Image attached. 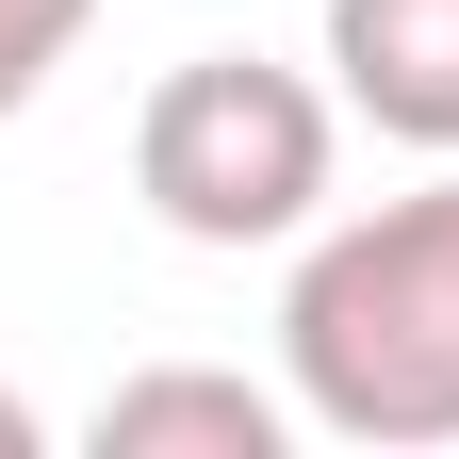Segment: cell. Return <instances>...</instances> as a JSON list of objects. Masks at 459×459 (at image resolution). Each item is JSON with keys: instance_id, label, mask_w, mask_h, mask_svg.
Segmentation results:
<instances>
[{"instance_id": "3957f363", "label": "cell", "mask_w": 459, "mask_h": 459, "mask_svg": "<svg viewBox=\"0 0 459 459\" xmlns=\"http://www.w3.org/2000/svg\"><path fill=\"white\" fill-rule=\"evenodd\" d=\"M328 82L394 148L459 164V0H328Z\"/></svg>"}, {"instance_id": "277c9868", "label": "cell", "mask_w": 459, "mask_h": 459, "mask_svg": "<svg viewBox=\"0 0 459 459\" xmlns=\"http://www.w3.org/2000/svg\"><path fill=\"white\" fill-rule=\"evenodd\" d=\"M312 411L263 377H213V361H164V377H115L99 394V459H279Z\"/></svg>"}, {"instance_id": "6da1fadb", "label": "cell", "mask_w": 459, "mask_h": 459, "mask_svg": "<svg viewBox=\"0 0 459 459\" xmlns=\"http://www.w3.org/2000/svg\"><path fill=\"white\" fill-rule=\"evenodd\" d=\"M279 377L328 443H459V181L377 197L296 247L279 296Z\"/></svg>"}, {"instance_id": "7a4b0ae2", "label": "cell", "mask_w": 459, "mask_h": 459, "mask_svg": "<svg viewBox=\"0 0 459 459\" xmlns=\"http://www.w3.org/2000/svg\"><path fill=\"white\" fill-rule=\"evenodd\" d=\"M328 82L263 66V49H197L164 66L132 115V197L181 230V247H296L328 213Z\"/></svg>"}, {"instance_id": "5b68a950", "label": "cell", "mask_w": 459, "mask_h": 459, "mask_svg": "<svg viewBox=\"0 0 459 459\" xmlns=\"http://www.w3.org/2000/svg\"><path fill=\"white\" fill-rule=\"evenodd\" d=\"M82 17H99V0H0V115L49 99V66L82 49Z\"/></svg>"}, {"instance_id": "8992f818", "label": "cell", "mask_w": 459, "mask_h": 459, "mask_svg": "<svg viewBox=\"0 0 459 459\" xmlns=\"http://www.w3.org/2000/svg\"><path fill=\"white\" fill-rule=\"evenodd\" d=\"M49 443V411H33V394H0V459H33Z\"/></svg>"}]
</instances>
